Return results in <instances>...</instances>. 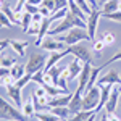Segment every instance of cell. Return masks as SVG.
I'll return each instance as SVG.
<instances>
[{"label": "cell", "mask_w": 121, "mask_h": 121, "mask_svg": "<svg viewBox=\"0 0 121 121\" xmlns=\"http://www.w3.org/2000/svg\"><path fill=\"white\" fill-rule=\"evenodd\" d=\"M82 66H84V61H81L79 58H74L71 63H68V65H66L68 71H69V76H71V81L79 78L81 71H82Z\"/></svg>", "instance_id": "15"}, {"label": "cell", "mask_w": 121, "mask_h": 121, "mask_svg": "<svg viewBox=\"0 0 121 121\" xmlns=\"http://www.w3.org/2000/svg\"><path fill=\"white\" fill-rule=\"evenodd\" d=\"M87 2H89V5L92 7V10L99 8V0H87Z\"/></svg>", "instance_id": "46"}, {"label": "cell", "mask_w": 121, "mask_h": 121, "mask_svg": "<svg viewBox=\"0 0 121 121\" xmlns=\"http://www.w3.org/2000/svg\"><path fill=\"white\" fill-rule=\"evenodd\" d=\"M120 97H121L120 84H116V86H113L112 94H110V99H108V102H107V105H105V112L108 113V115H113V113H115L118 103H120Z\"/></svg>", "instance_id": "10"}, {"label": "cell", "mask_w": 121, "mask_h": 121, "mask_svg": "<svg viewBox=\"0 0 121 121\" xmlns=\"http://www.w3.org/2000/svg\"><path fill=\"white\" fill-rule=\"evenodd\" d=\"M74 2H76V5H78L79 8L82 10L84 13L87 15V16H89V15H91V13L94 11V10H92V7L89 5V2H87V0H74Z\"/></svg>", "instance_id": "28"}, {"label": "cell", "mask_w": 121, "mask_h": 121, "mask_svg": "<svg viewBox=\"0 0 121 121\" xmlns=\"http://www.w3.org/2000/svg\"><path fill=\"white\" fill-rule=\"evenodd\" d=\"M120 92H121V84H120Z\"/></svg>", "instance_id": "55"}, {"label": "cell", "mask_w": 121, "mask_h": 121, "mask_svg": "<svg viewBox=\"0 0 121 121\" xmlns=\"http://www.w3.org/2000/svg\"><path fill=\"white\" fill-rule=\"evenodd\" d=\"M5 2H7V0H0V8H2V7L5 5Z\"/></svg>", "instance_id": "51"}, {"label": "cell", "mask_w": 121, "mask_h": 121, "mask_svg": "<svg viewBox=\"0 0 121 121\" xmlns=\"http://www.w3.org/2000/svg\"><path fill=\"white\" fill-rule=\"evenodd\" d=\"M50 112L55 116H58L60 120H68L73 116V112L69 110V107H53V108H50Z\"/></svg>", "instance_id": "20"}, {"label": "cell", "mask_w": 121, "mask_h": 121, "mask_svg": "<svg viewBox=\"0 0 121 121\" xmlns=\"http://www.w3.org/2000/svg\"><path fill=\"white\" fill-rule=\"evenodd\" d=\"M42 5L47 7L52 13H55V0H44V2H42Z\"/></svg>", "instance_id": "41"}, {"label": "cell", "mask_w": 121, "mask_h": 121, "mask_svg": "<svg viewBox=\"0 0 121 121\" xmlns=\"http://www.w3.org/2000/svg\"><path fill=\"white\" fill-rule=\"evenodd\" d=\"M21 112H23V115H24L26 118H32V116H34V113H36V107H34L32 99H29V100H26V102L23 103Z\"/></svg>", "instance_id": "22"}, {"label": "cell", "mask_w": 121, "mask_h": 121, "mask_svg": "<svg viewBox=\"0 0 121 121\" xmlns=\"http://www.w3.org/2000/svg\"><path fill=\"white\" fill-rule=\"evenodd\" d=\"M68 7V0H55V11Z\"/></svg>", "instance_id": "42"}, {"label": "cell", "mask_w": 121, "mask_h": 121, "mask_svg": "<svg viewBox=\"0 0 121 121\" xmlns=\"http://www.w3.org/2000/svg\"><path fill=\"white\" fill-rule=\"evenodd\" d=\"M100 39H102L107 45H112V44H115V34H113V32H110V31H108V32H105V34H103Z\"/></svg>", "instance_id": "38"}, {"label": "cell", "mask_w": 121, "mask_h": 121, "mask_svg": "<svg viewBox=\"0 0 121 121\" xmlns=\"http://www.w3.org/2000/svg\"><path fill=\"white\" fill-rule=\"evenodd\" d=\"M0 55H2V53H0ZM0 66H2V56H0Z\"/></svg>", "instance_id": "54"}, {"label": "cell", "mask_w": 121, "mask_h": 121, "mask_svg": "<svg viewBox=\"0 0 121 121\" xmlns=\"http://www.w3.org/2000/svg\"><path fill=\"white\" fill-rule=\"evenodd\" d=\"M47 60H48V55L45 53V50L44 52H32L31 55H29V60L28 63H26V73L28 74H34V73H37L40 69H44L47 65Z\"/></svg>", "instance_id": "4"}, {"label": "cell", "mask_w": 121, "mask_h": 121, "mask_svg": "<svg viewBox=\"0 0 121 121\" xmlns=\"http://www.w3.org/2000/svg\"><path fill=\"white\" fill-rule=\"evenodd\" d=\"M7 89V94H8V97L15 102L16 107H23V100H21V92H23V89H19L16 84H13V86H8V87H5Z\"/></svg>", "instance_id": "14"}, {"label": "cell", "mask_w": 121, "mask_h": 121, "mask_svg": "<svg viewBox=\"0 0 121 121\" xmlns=\"http://www.w3.org/2000/svg\"><path fill=\"white\" fill-rule=\"evenodd\" d=\"M92 115H99V113L95 112V110H92V112H79V113H74L73 116H71V121H87Z\"/></svg>", "instance_id": "25"}, {"label": "cell", "mask_w": 121, "mask_h": 121, "mask_svg": "<svg viewBox=\"0 0 121 121\" xmlns=\"http://www.w3.org/2000/svg\"><path fill=\"white\" fill-rule=\"evenodd\" d=\"M42 2H44V0H28V3L36 5V7H40V5H42Z\"/></svg>", "instance_id": "47"}, {"label": "cell", "mask_w": 121, "mask_h": 121, "mask_svg": "<svg viewBox=\"0 0 121 121\" xmlns=\"http://www.w3.org/2000/svg\"><path fill=\"white\" fill-rule=\"evenodd\" d=\"M91 71H92V66L89 63H84L82 66V71L78 78V87H76V92L84 94L86 89H87V82H89V78H91Z\"/></svg>", "instance_id": "9"}, {"label": "cell", "mask_w": 121, "mask_h": 121, "mask_svg": "<svg viewBox=\"0 0 121 121\" xmlns=\"http://www.w3.org/2000/svg\"><path fill=\"white\" fill-rule=\"evenodd\" d=\"M68 107H69V110L73 112V115L82 112V94H79V92L73 94V99H71V102H69Z\"/></svg>", "instance_id": "17"}, {"label": "cell", "mask_w": 121, "mask_h": 121, "mask_svg": "<svg viewBox=\"0 0 121 121\" xmlns=\"http://www.w3.org/2000/svg\"><path fill=\"white\" fill-rule=\"evenodd\" d=\"M11 74V69L7 68V66H0V79H3V78H7V76Z\"/></svg>", "instance_id": "44"}, {"label": "cell", "mask_w": 121, "mask_h": 121, "mask_svg": "<svg viewBox=\"0 0 121 121\" xmlns=\"http://www.w3.org/2000/svg\"><path fill=\"white\" fill-rule=\"evenodd\" d=\"M107 47V44L103 42L102 39H95L94 40V45H92V48H94V52H97V53H102V50Z\"/></svg>", "instance_id": "33"}, {"label": "cell", "mask_w": 121, "mask_h": 121, "mask_svg": "<svg viewBox=\"0 0 121 121\" xmlns=\"http://www.w3.org/2000/svg\"><path fill=\"white\" fill-rule=\"evenodd\" d=\"M39 13H40L44 18H48V16H52V11L47 8V7H44V5H40V7H39Z\"/></svg>", "instance_id": "43"}, {"label": "cell", "mask_w": 121, "mask_h": 121, "mask_svg": "<svg viewBox=\"0 0 121 121\" xmlns=\"http://www.w3.org/2000/svg\"><path fill=\"white\" fill-rule=\"evenodd\" d=\"M39 47H40L42 50L48 52V53H50V52H60V50H66V48H68V45H66L65 42H61V40L58 37H55V36H45Z\"/></svg>", "instance_id": "7"}, {"label": "cell", "mask_w": 121, "mask_h": 121, "mask_svg": "<svg viewBox=\"0 0 121 121\" xmlns=\"http://www.w3.org/2000/svg\"><path fill=\"white\" fill-rule=\"evenodd\" d=\"M5 48H7V47H2V48H0V53H3V50H5Z\"/></svg>", "instance_id": "52"}, {"label": "cell", "mask_w": 121, "mask_h": 121, "mask_svg": "<svg viewBox=\"0 0 121 121\" xmlns=\"http://www.w3.org/2000/svg\"><path fill=\"white\" fill-rule=\"evenodd\" d=\"M32 95L37 97V99H45V97H48V94H47V91L44 89V86H37V87L32 91Z\"/></svg>", "instance_id": "32"}, {"label": "cell", "mask_w": 121, "mask_h": 121, "mask_svg": "<svg viewBox=\"0 0 121 121\" xmlns=\"http://www.w3.org/2000/svg\"><path fill=\"white\" fill-rule=\"evenodd\" d=\"M99 102H100V86L95 84L94 87L87 89V91L82 94V110L84 112L97 110Z\"/></svg>", "instance_id": "5"}, {"label": "cell", "mask_w": 121, "mask_h": 121, "mask_svg": "<svg viewBox=\"0 0 121 121\" xmlns=\"http://www.w3.org/2000/svg\"><path fill=\"white\" fill-rule=\"evenodd\" d=\"M28 45H29L28 40H24V42H21V40H10V47L13 48V52H16L18 56H24L26 55Z\"/></svg>", "instance_id": "18"}, {"label": "cell", "mask_w": 121, "mask_h": 121, "mask_svg": "<svg viewBox=\"0 0 121 121\" xmlns=\"http://www.w3.org/2000/svg\"><path fill=\"white\" fill-rule=\"evenodd\" d=\"M10 121H15V120H10Z\"/></svg>", "instance_id": "58"}, {"label": "cell", "mask_w": 121, "mask_h": 121, "mask_svg": "<svg viewBox=\"0 0 121 121\" xmlns=\"http://www.w3.org/2000/svg\"><path fill=\"white\" fill-rule=\"evenodd\" d=\"M0 28H3V29L13 28V23L8 19V16L3 13V10H2V8H0Z\"/></svg>", "instance_id": "29"}, {"label": "cell", "mask_w": 121, "mask_h": 121, "mask_svg": "<svg viewBox=\"0 0 121 121\" xmlns=\"http://www.w3.org/2000/svg\"><path fill=\"white\" fill-rule=\"evenodd\" d=\"M23 10H24V11H28V13H31V15H36V13H39V7H36V5H31V3H26Z\"/></svg>", "instance_id": "39"}, {"label": "cell", "mask_w": 121, "mask_h": 121, "mask_svg": "<svg viewBox=\"0 0 121 121\" xmlns=\"http://www.w3.org/2000/svg\"><path fill=\"white\" fill-rule=\"evenodd\" d=\"M0 120L3 121H10V120H15V121H29V118H26L23 112H19L18 107L11 105L10 102H7L2 95H0Z\"/></svg>", "instance_id": "2"}, {"label": "cell", "mask_w": 121, "mask_h": 121, "mask_svg": "<svg viewBox=\"0 0 121 121\" xmlns=\"http://www.w3.org/2000/svg\"><path fill=\"white\" fill-rule=\"evenodd\" d=\"M112 89H113V86H100V102H99V107H97V110H95L97 113H100V110L105 108V105H107L108 99H110Z\"/></svg>", "instance_id": "16"}, {"label": "cell", "mask_w": 121, "mask_h": 121, "mask_svg": "<svg viewBox=\"0 0 121 121\" xmlns=\"http://www.w3.org/2000/svg\"><path fill=\"white\" fill-rule=\"evenodd\" d=\"M10 69H11V78H15L16 81L21 79L23 76L26 74V66H24V65H19V63H15Z\"/></svg>", "instance_id": "24"}, {"label": "cell", "mask_w": 121, "mask_h": 121, "mask_svg": "<svg viewBox=\"0 0 121 121\" xmlns=\"http://www.w3.org/2000/svg\"><path fill=\"white\" fill-rule=\"evenodd\" d=\"M102 18H107L110 21H116V23H121V10L115 11V13H108V15H102Z\"/></svg>", "instance_id": "34"}, {"label": "cell", "mask_w": 121, "mask_h": 121, "mask_svg": "<svg viewBox=\"0 0 121 121\" xmlns=\"http://www.w3.org/2000/svg\"><path fill=\"white\" fill-rule=\"evenodd\" d=\"M31 81H32V74H28V73H26V74L23 76L21 79H18V81H16V86H18L19 89H24V87H26Z\"/></svg>", "instance_id": "30"}, {"label": "cell", "mask_w": 121, "mask_h": 121, "mask_svg": "<svg viewBox=\"0 0 121 121\" xmlns=\"http://www.w3.org/2000/svg\"><path fill=\"white\" fill-rule=\"evenodd\" d=\"M15 63H18V60H16L15 56H8V55H3V56H2V66L11 68Z\"/></svg>", "instance_id": "31"}, {"label": "cell", "mask_w": 121, "mask_h": 121, "mask_svg": "<svg viewBox=\"0 0 121 121\" xmlns=\"http://www.w3.org/2000/svg\"><path fill=\"white\" fill-rule=\"evenodd\" d=\"M32 82H37L39 86H44L45 84V81H44V69H40V71L32 74Z\"/></svg>", "instance_id": "36"}, {"label": "cell", "mask_w": 121, "mask_h": 121, "mask_svg": "<svg viewBox=\"0 0 121 121\" xmlns=\"http://www.w3.org/2000/svg\"><path fill=\"white\" fill-rule=\"evenodd\" d=\"M66 55H69L68 48H66V50H60V52H50V53H48V60H47V65H45V68H44V71L50 69L52 66L58 65V63H60Z\"/></svg>", "instance_id": "12"}, {"label": "cell", "mask_w": 121, "mask_h": 121, "mask_svg": "<svg viewBox=\"0 0 121 121\" xmlns=\"http://www.w3.org/2000/svg\"><path fill=\"white\" fill-rule=\"evenodd\" d=\"M2 10H3V13L8 16L10 21L13 23V26H18V21H16V11H15V8H11V7H8V5H3Z\"/></svg>", "instance_id": "26"}, {"label": "cell", "mask_w": 121, "mask_h": 121, "mask_svg": "<svg viewBox=\"0 0 121 121\" xmlns=\"http://www.w3.org/2000/svg\"><path fill=\"white\" fill-rule=\"evenodd\" d=\"M68 8H69V11H71L73 15H76L78 18H81L82 21H87V15H86L82 10H81L79 7H78V5H76L74 0H68Z\"/></svg>", "instance_id": "23"}, {"label": "cell", "mask_w": 121, "mask_h": 121, "mask_svg": "<svg viewBox=\"0 0 121 121\" xmlns=\"http://www.w3.org/2000/svg\"><path fill=\"white\" fill-rule=\"evenodd\" d=\"M102 18V10L100 8H95L87 16V32H89V37L91 40H95V34H97V28H99V21Z\"/></svg>", "instance_id": "8"}, {"label": "cell", "mask_w": 121, "mask_h": 121, "mask_svg": "<svg viewBox=\"0 0 121 121\" xmlns=\"http://www.w3.org/2000/svg\"><path fill=\"white\" fill-rule=\"evenodd\" d=\"M39 31H40V23H32V24L29 26V29L26 31V34H29V36H36V37H37Z\"/></svg>", "instance_id": "35"}, {"label": "cell", "mask_w": 121, "mask_h": 121, "mask_svg": "<svg viewBox=\"0 0 121 121\" xmlns=\"http://www.w3.org/2000/svg\"><path fill=\"white\" fill-rule=\"evenodd\" d=\"M73 99V92H68V94H61L58 97H52L48 100V108H53V107H68L69 102Z\"/></svg>", "instance_id": "13"}, {"label": "cell", "mask_w": 121, "mask_h": 121, "mask_svg": "<svg viewBox=\"0 0 121 121\" xmlns=\"http://www.w3.org/2000/svg\"><path fill=\"white\" fill-rule=\"evenodd\" d=\"M115 61H121V50H118L112 58H108V60H107L103 65H100V66H102V68H107L108 65H112V63H115Z\"/></svg>", "instance_id": "37"}, {"label": "cell", "mask_w": 121, "mask_h": 121, "mask_svg": "<svg viewBox=\"0 0 121 121\" xmlns=\"http://www.w3.org/2000/svg\"><path fill=\"white\" fill-rule=\"evenodd\" d=\"M13 84H16V79H15V78H11V74L2 79V86H5V87H8V86H13Z\"/></svg>", "instance_id": "40"}, {"label": "cell", "mask_w": 121, "mask_h": 121, "mask_svg": "<svg viewBox=\"0 0 121 121\" xmlns=\"http://www.w3.org/2000/svg\"><path fill=\"white\" fill-rule=\"evenodd\" d=\"M108 121H121V120L115 115V113H113V115H108Z\"/></svg>", "instance_id": "48"}, {"label": "cell", "mask_w": 121, "mask_h": 121, "mask_svg": "<svg viewBox=\"0 0 121 121\" xmlns=\"http://www.w3.org/2000/svg\"><path fill=\"white\" fill-rule=\"evenodd\" d=\"M42 19H44V16H42L40 13H36V15H32V23H42Z\"/></svg>", "instance_id": "45"}, {"label": "cell", "mask_w": 121, "mask_h": 121, "mask_svg": "<svg viewBox=\"0 0 121 121\" xmlns=\"http://www.w3.org/2000/svg\"><path fill=\"white\" fill-rule=\"evenodd\" d=\"M7 45H10V39H5V40H0V48H2V47H7Z\"/></svg>", "instance_id": "49"}, {"label": "cell", "mask_w": 121, "mask_h": 121, "mask_svg": "<svg viewBox=\"0 0 121 121\" xmlns=\"http://www.w3.org/2000/svg\"><path fill=\"white\" fill-rule=\"evenodd\" d=\"M60 121H71V118H68V120H60Z\"/></svg>", "instance_id": "53"}, {"label": "cell", "mask_w": 121, "mask_h": 121, "mask_svg": "<svg viewBox=\"0 0 121 121\" xmlns=\"http://www.w3.org/2000/svg\"><path fill=\"white\" fill-rule=\"evenodd\" d=\"M100 121H108V113H107V112L100 115Z\"/></svg>", "instance_id": "50"}, {"label": "cell", "mask_w": 121, "mask_h": 121, "mask_svg": "<svg viewBox=\"0 0 121 121\" xmlns=\"http://www.w3.org/2000/svg\"><path fill=\"white\" fill-rule=\"evenodd\" d=\"M31 24H32V15L28 13V11H24V15H23V18H21V23H19V26H21V29H23V32H26Z\"/></svg>", "instance_id": "27"}, {"label": "cell", "mask_w": 121, "mask_h": 121, "mask_svg": "<svg viewBox=\"0 0 121 121\" xmlns=\"http://www.w3.org/2000/svg\"><path fill=\"white\" fill-rule=\"evenodd\" d=\"M34 116H36L37 121H60V118L55 116L50 110H47V112H36Z\"/></svg>", "instance_id": "21"}, {"label": "cell", "mask_w": 121, "mask_h": 121, "mask_svg": "<svg viewBox=\"0 0 121 121\" xmlns=\"http://www.w3.org/2000/svg\"><path fill=\"white\" fill-rule=\"evenodd\" d=\"M0 86H2V79H0Z\"/></svg>", "instance_id": "56"}, {"label": "cell", "mask_w": 121, "mask_h": 121, "mask_svg": "<svg viewBox=\"0 0 121 121\" xmlns=\"http://www.w3.org/2000/svg\"><path fill=\"white\" fill-rule=\"evenodd\" d=\"M120 108H121V102H120Z\"/></svg>", "instance_id": "57"}, {"label": "cell", "mask_w": 121, "mask_h": 121, "mask_svg": "<svg viewBox=\"0 0 121 121\" xmlns=\"http://www.w3.org/2000/svg\"><path fill=\"white\" fill-rule=\"evenodd\" d=\"M55 37H58L61 42H65L68 47L79 44V42H84V40H91L89 32H87L86 28H73V29H69L68 32L61 34V36H55Z\"/></svg>", "instance_id": "3"}, {"label": "cell", "mask_w": 121, "mask_h": 121, "mask_svg": "<svg viewBox=\"0 0 121 121\" xmlns=\"http://www.w3.org/2000/svg\"><path fill=\"white\" fill-rule=\"evenodd\" d=\"M73 28H86L87 29V23L82 21L81 18H78L76 15H73V13L69 11V8H68L66 16L63 19H60V21H56L55 24L50 28V31H48L47 36H61V34L68 32L69 29H73Z\"/></svg>", "instance_id": "1"}, {"label": "cell", "mask_w": 121, "mask_h": 121, "mask_svg": "<svg viewBox=\"0 0 121 121\" xmlns=\"http://www.w3.org/2000/svg\"><path fill=\"white\" fill-rule=\"evenodd\" d=\"M116 84H121V78L115 69H110L105 76L97 79V86H116Z\"/></svg>", "instance_id": "11"}, {"label": "cell", "mask_w": 121, "mask_h": 121, "mask_svg": "<svg viewBox=\"0 0 121 121\" xmlns=\"http://www.w3.org/2000/svg\"><path fill=\"white\" fill-rule=\"evenodd\" d=\"M100 10H102V15L115 13V11L120 10V0H107L102 7H100Z\"/></svg>", "instance_id": "19"}, {"label": "cell", "mask_w": 121, "mask_h": 121, "mask_svg": "<svg viewBox=\"0 0 121 121\" xmlns=\"http://www.w3.org/2000/svg\"><path fill=\"white\" fill-rule=\"evenodd\" d=\"M0 121H3V120H0Z\"/></svg>", "instance_id": "59"}, {"label": "cell", "mask_w": 121, "mask_h": 121, "mask_svg": "<svg viewBox=\"0 0 121 121\" xmlns=\"http://www.w3.org/2000/svg\"><path fill=\"white\" fill-rule=\"evenodd\" d=\"M68 52H69V55H74V58H79V60L84 61V63H89V65L94 63L89 47H86L84 44H81V42H79V44H74V45H71V47H68Z\"/></svg>", "instance_id": "6"}]
</instances>
